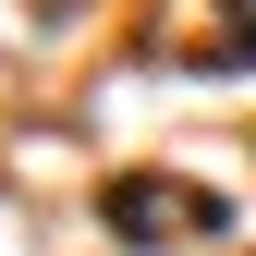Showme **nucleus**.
Returning <instances> with one entry per match:
<instances>
[{
	"mask_svg": "<svg viewBox=\"0 0 256 256\" xmlns=\"http://www.w3.org/2000/svg\"><path fill=\"white\" fill-rule=\"evenodd\" d=\"M98 220L122 244H196V232H232V208L208 196V183H183V171H122L110 196H98Z\"/></svg>",
	"mask_w": 256,
	"mask_h": 256,
	"instance_id": "obj_1",
	"label": "nucleus"
}]
</instances>
